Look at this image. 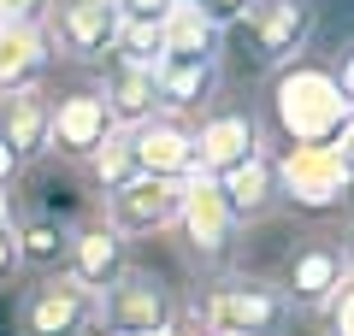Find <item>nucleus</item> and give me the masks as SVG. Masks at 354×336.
<instances>
[{
	"mask_svg": "<svg viewBox=\"0 0 354 336\" xmlns=\"http://www.w3.org/2000/svg\"><path fill=\"white\" fill-rule=\"evenodd\" d=\"M272 124L290 148H319V142L348 136V77L319 71V65H283L272 77Z\"/></svg>",
	"mask_w": 354,
	"mask_h": 336,
	"instance_id": "obj_2",
	"label": "nucleus"
},
{
	"mask_svg": "<svg viewBox=\"0 0 354 336\" xmlns=\"http://www.w3.org/2000/svg\"><path fill=\"white\" fill-rule=\"evenodd\" d=\"M12 336H95V295L65 272L24 277L12 295Z\"/></svg>",
	"mask_w": 354,
	"mask_h": 336,
	"instance_id": "obj_4",
	"label": "nucleus"
},
{
	"mask_svg": "<svg viewBox=\"0 0 354 336\" xmlns=\"http://www.w3.org/2000/svg\"><path fill=\"white\" fill-rule=\"evenodd\" d=\"M113 6H118L124 24H165V12H171L177 0H113Z\"/></svg>",
	"mask_w": 354,
	"mask_h": 336,
	"instance_id": "obj_25",
	"label": "nucleus"
},
{
	"mask_svg": "<svg viewBox=\"0 0 354 336\" xmlns=\"http://www.w3.org/2000/svg\"><path fill=\"white\" fill-rule=\"evenodd\" d=\"M272 283L283 289V301H290L295 312L319 307V301H325L337 283H348V236H337V230L301 236V242L290 248V260H283V272L272 277Z\"/></svg>",
	"mask_w": 354,
	"mask_h": 336,
	"instance_id": "obj_10",
	"label": "nucleus"
},
{
	"mask_svg": "<svg viewBox=\"0 0 354 336\" xmlns=\"http://www.w3.org/2000/svg\"><path fill=\"white\" fill-rule=\"evenodd\" d=\"M218 100V59L213 65H160L153 71V112L195 124L207 106Z\"/></svg>",
	"mask_w": 354,
	"mask_h": 336,
	"instance_id": "obj_16",
	"label": "nucleus"
},
{
	"mask_svg": "<svg viewBox=\"0 0 354 336\" xmlns=\"http://www.w3.org/2000/svg\"><path fill=\"white\" fill-rule=\"evenodd\" d=\"M106 136H113V118H106L95 83H77V88L53 95V106H48V160L83 165Z\"/></svg>",
	"mask_w": 354,
	"mask_h": 336,
	"instance_id": "obj_11",
	"label": "nucleus"
},
{
	"mask_svg": "<svg viewBox=\"0 0 354 336\" xmlns=\"http://www.w3.org/2000/svg\"><path fill=\"white\" fill-rule=\"evenodd\" d=\"M113 65H124V71H160L165 65V36H160V24H118V41H113V53H106Z\"/></svg>",
	"mask_w": 354,
	"mask_h": 336,
	"instance_id": "obj_23",
	"label": "nucleus"
},
{
	"mask_svg": "<svg viewBox=\"0 0 354 336\" xmlns=\"http://www.w3.org/2000/svg\"><path fill=\"white\" fill-rule=\"evenodd\" d=\"M177 207H183V177H148V171H136L130 183H118L113 195L95 200L101 224L113 236H124V242L165 236L177 224Z\"/></svg>",
	"mask_w": 354,
	"mask_h": 336,
	"instance_id": "obj_5",
	"label": "nucleus"
},
{
	"mask_svg": "<svg viewBox=\"0 0 354 336\" xmlns=\"http://www.w3.org/2000/svg\"><path fill=\"white\" fill-rule=\"evenodd\" d=\"M272 183L290 207H337L348 195V136L319 148H283L272 160Z\"/></svg>",
	"mask_w": 354,
	"mask_h": 336,
	"instance_id": "obj_6",
	"label": "nucleus"
},
{
	"mask_svg": "<svg viewBox=\"0 0 354 336\" xmlns=\"http://www.w3.org/2000/svg\"><path fill=\"white\" fill-rule=\"evenodd\" d=\"M307 319H313L319 336H354V295H348V283H337L319 307H307Z\"/></svg>",
	"mask_w": 354,
	"mask_h": 336,
	"instance_id": "obj_24",
	"label": "nucleus"
},
{
	"mask_svg": "<svg viewBox=\"0 0 354 336\" xmlns=\"http://www.w3.org/2000/svg\"><path fill=\"white\" fill-rule=\"evenodd\" d=\"M48 0H0V24H41Z\"/></svg>",
	"mask_w": 354,
	"mask_h": 336,
	"instance_id": "obj_28",
	"label": "nucleus"
},
{
	"mask_svg": "<svg viewBox=\"0 0 354 336\" xmlns=\"http://www.w3.org/2000/svg\"><path fill=\"white\" fill-rule=\"evenodd\" d=\"M160 36H165V65H213L225 53V30L213 18H201L195 0H177L171 12H165Z\"/></svg>",
	"mask_w": 354,
	"mask_h": 336,
	"instance_id": "obj_18",
	"label": "nucleus"
},
{
	"mask_svg": "<svg viewBox=\"0 0 354 336\" xmlns=\"http://www.w3.org/2000/svg\"><path fill=\"white\" fill-rule=\"evenodd\" d=\"M242 48L260 71H283V65L301 53V41L313 36V6L307 0H254L236 24Z\"/></svg>",
	"mask_w": 354,
	"mask_h": 336,
	"instance_id": "obj_9",
	"label": "nucleus"
},
{
	"mask_svg": "<svg viewBox=\"0 0 354 336\" xmlns=\"http://www.w3.org/2000/svg\"><path fill=\"white\" fill-rule=\"evenodd\" d=\"M177 324V289L160 272L130 265L124 277L95 295V336H148V330H171Z\"/></svg>",
	"mask_w": 354,
	"mask_h": 336,
	"instance_id": "obj_3",
	"label": "nucleus"
},
{
	"mask_svg": "<svg viewBox=\"0 0 354 336\" xmlns=\"http://www.w3.org/2000/svg\"><path fill=\"white\" fill-rule=\"evenodd\" d=\"M65 230H71L65 212L24 207V200H18L12 242H18V265H24V277H41V272H59V265H65Z\"/></svg>",
	"mask_w": 354,
	"mask_h": 336,
	"instance_id": "obj_17",
	"label": "nucleus"
},
{
	"mask_svg": "<svg viewBox=\"0 0 354 336\" xmlns=\"http://www.w3.org/2000/svg\"><path fill=\"white\" fill-rule=\"evenodd\" d=\"M71 283H83L88 295H101L113 277L130 272V242L113 236L101 224V212H83V218H71V230H65V265H59Z\"/></svg>",
	"mask_w": 354,
	"mask_h": 336,
	"instance_id": "obj_12",
	"label": "nucleus"
},
{
	"mask_svg": "<svg viewBox=\"0 0 354 336\" xmlns=\"http://www.w3.org/2000/svg\"><path fill=\"white\" fill-rule=\"evenodd\" d=\"M171 230L183 236V248H189L201 265H225L230 254H236V242H242L236 212L225 207L218 183H213V177H201V171L183 177V207H177V224H171Z\"/></svg>",
	"mask_w": 354,
	"mask_h": 336,
	"instance_id": "obj_7",
	"label": "nucleus"
},
{
	"mask_svg": "<svg viewBox=\"0 0 354 336\" xmlns=\"http://www.w3.org/2000/svg\"><path fill=\"white\" fill-rule=\"evenodd\" d=\"M218 183V195H225V207L236 212V224H254V218H266V212L278 207V183H272V153L266 148H254L248 160H236L225 177H213Z\"/></svg>",
	"mask_w": 354,
	"mask_h": 336,
	"instance_id": "obj_19",
	"label": "nucleus"
},
{
	"mask_svg": "<svg viewBox=\"0 0 354 336\" xmlns=\"http://www.w3.org/2000/svg\"><path fill=\"white\" fill-rule=\"evenodd\" d=\"M18 218V189H0V224Z\"/></svg>",
	"mask_w": 354,
	"mask_h": 336,
	"instance_id": "obj_30",
	"label": "nucleus"
},
{
	"mask_svg": "<svg viewBox=\"0 0 354 336\" xmlns=\"http://www.w3.org/2000/svg\"><path fill=\"white\" fill-rule=\"evenodd\" d=\"M118 24L124 18H118L113 0H48V18H41L53 59H71V65L106 59L118 41Z\"/></svg>",
	"mask_w": 354,
	"mask_h": 336,
	"instance_id": "obj_8",
	"label": "nucleus"
},
{
	"mask_svg": "<svg viewBox=\"0 0 354 336\" xmlns=\"http://www.w3.org/2000/svg\"><path fill=\"white\" fill-rule=\"evenodd\" d=\"M189 136H195V171L225 177L236 160H248L260 148V118L248 106H207L189 124Z\"/></svg>",
	"mask_w": 354,
	"mask_h": 336,
	"instance_id": "obj_13",
	"label": "nucleus"
},
{
	"mask_svg": "<svg viewBox=\"0 0 354 336\" xmlns=\"http://www.w3.org/2000/svg\"><path fill=\"white\" fill-rule=\"evenodd\" d=\"M148 336H183V324H171V330H148Z\"/></svg>",
	"mask_w": 354,
	"mask_h": 336,
	"instance_id": "obj_31",
	"label": "nucleus"
},
{
	"mask_svg": "<svg viewBox=\"0 0 354 336\" xmlns=\"http://www.w3.org/2000/svg\"><path fill=\"white\" fill-rule=\"evenodd\" d=\"M77 171L88 177L95 200H101V195H113L118 183H130V177H136V160H130V130H113V136H106L95 153H88V160L77 165Z\"/></svg>",
	"mask_w": 354,
	"mask_h": 336,
	"instance_id": "obj_22",
	"label": "nucleus"
},
{
	"mask_svg": "<svg viewBox=\"0 0 354 336\" xmlns=\"http://www.w3.org/2000/svg\"><path fill=\"white\" fill-rule=\"evenodd\" d=\"M177 312H189L183 336H295V307L272 277H218L177 301Z\"/></svg>",
	"mask_w": 354,
	"mask_h": 336,
	"instance_id": "obj_1",
	"label": "nucleus"
},
{
	"mask_svg": "<svg viewBox=\"0 0 354 336\" xmlns=\"http://www.w3.org/2000/svg\"><path fill=\"white\" fill-rule=\"evenodd\" d=\"M95 95H101L113 130H136V124H148V118H153V77H148V71L106 65V77L95 83Z\"/></svg>",
	"mask_w": 354,
	"mask_h": 336,
	"instance_id": "obj_21",
	"label": "nucleus"
},
{
	"mask_svg": "<svg viewBox=\"0 0 354 336\" xmlns=\"http://www.w3.org/2000/svg\"><path fill=\"white\" fill-rule=\"evenodd\" d=\"M130 160H136V171H148V177H189L195 171V136H189V124H177V118H160V112H153L148 124L130 130Z\"/></svg>",
	"mask_w": 354,
	"mask_h": 336,
	"instance_id": "obj_15",
	"label": "nucleus"
},
{
	"mask_svg": "<svg viewBox=\"0 0 354 336\" xmlns=\"http://www.w3.org/2000/svg\"><path fill=\"white\" fill-rule=\"evenodd\" d=\"M18 177H24V165L12 160V148L0 142V189H18Z\"/></svg>",
	"mask_w": 354,
	"mask_h": 336,
	"instance_id": "obj_29",
	"label": "nucleus"
},
{
	"mask_svg": "<svg viewBox=\"0 0 354 336\" xmlns=\"http://www.w3.org/2000/svg\"><path fill=\"white\" fill-rule=\"evenodd\" d=\"M195 6H201V18H213L218 30H236V24H242V12H248L254 0H195Z\"/></svg>",
	"mask_w": 354,
	"mask_h": 336,
	"instance_id": "obj_27",
	"label": "nucleus"
},
{
	"mask_svg": "<svg viewBox=\"0 0 354 336\" xmlns=\"http://www.w3.org/2000/svg\"><path fill=\"white\" fill-rule=\"evenodd\" d=\"M12 283H24V265H18V242H12V224H0V295Z\"/></svg>",
	"mask_w": 354,
	"mask_h": 336,
	"instance_id": "obj_26",
	"label": "nucleus"
},
{
	"mask_svg": "<svg viewBox=\"0 0 354 336\" xmlns=\"http://www.w3.org/2000/svg\"><path fill=\"white\" fill-rule=\"evenodd\" d=\"M53 65L48 30L41 24H0V95H12L24 83H41Z\"/></svg>",
	"mask_w": 354,
	"mask_h": 336,
	"instance_id": "obj_20",
	"label": "nucleus"
},
{
	"mask_svg": "<svg viewBox=\"0 0 354 336\" xmlns=\"http://www.w3.org/2000/svg\"><path fill=\"white\" fill-rule=\"evenodd\" d=\"M48 106H53L48 77L12 88V95H0V142L12 148V160L24 165V171L36 160H48Z\"/></svg>",
	"mask_w": 354,
	"mask_h": 336,
	"instance_id": "obj_14",
	"label": "nucleus"
}]
</instances>
